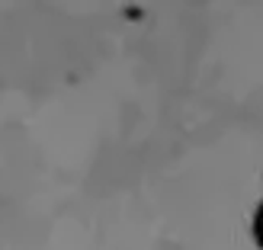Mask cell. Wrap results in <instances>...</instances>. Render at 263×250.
<instances>
[{"mask_svg":"<svg viewBox=\"0 0 263 250\" xmlns=\"http://www.w3.org/2000/svg\"><path fill=\"white\" fill-rule=\"evenodd\" d=\"M257 238H260V244H263V208L257 212Z\"/></svg>","mask_w":263,"mask_h":250,"instance_id":"obj_1","label":"cell"}]
</instances>
